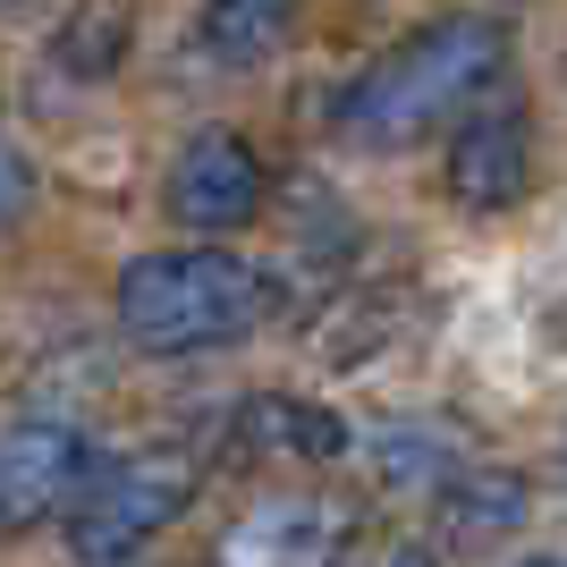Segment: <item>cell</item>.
I'll list each match as a JSON object with an SVG mask.
<instances>
[{"label": "cell", "instance_id": "12", "mask_svg": "<svg viewBox=\"0 0 567 567\" xmlns=\"http://www.w3.org/2000/svg\"><path fill=\"white\" fill-rule=\"evenodd\" d=\"M51 60H60L69 76H85V85H102V76L127 60V9H118V0H94V9H76V18L60 25Z\"/></svg>", "mask_w": 567, "mask_h": 567}, {"label": "cell", "instance_id": "14", "mask_svg": "<svg viewBox=\"0 0 567 567\" xmlns=\"http://www.w3.org/2000/svg\"><path fill=\"white\" fill-rule=\"evenodd\" d=\"M381 567H441L424 543H399V550H381Z\"/></svg>", "mask_w": 567, "mask_h": 567}, {"label": "cell", "instance_id": "9", "mask_svg": "<svg viewBox=\"0 0 567 567\" xmlns=\"http://www.w3.org/2000/svg\"><path fill=\"white\" fill-rule=\"evenodd\" d=\"M525 508H534L525 474H508V466H466L450 492H441V534H450V550H499V543H517Z\"/></svg>", "mask_w": 567, "mask_h": 567}, {"label": "cell", "instance_id": "5", "mask_svg": "<svg viewBox=\"0 0 567 567\" xmlns=\"http://www.w3.org/2000/svg\"><path fill=\"white\" fill-rule=\"evenodd\" d=\"M255 213H262V153L237 127H204L169 169V220L195 237H220L246 229Z\"/></svg>", "mask_w": 567, "mask_h": 567}, {"label": "cell", "instance_id": "10", "mask_svg": "<svg viewBox=\"0 0 567 567\" xmlns=\"http://www.w3.org/2000/svg\"><path fill=\"white\" fill-rule=\"evenodd\" d=\"M195 34H204V51H213L220 69H262L297 34V0H213L195 18Z\"/></svg>", "mask_w": 567, "mask_h": 567}, {"label": "cell", "instance_id": "2", "mask_svg": "<svg viewBox=\"0 0 567 567\" xmlns=\"http://www.w3.org/2000/svg\"><path fill=\"white\" fill-rule=\"evenodd\" d=\"M111 306H118V331L144 355H195L255 331L262 280L220 246H162V255H136L118 271Z\"/></svg>", "mask_w": 567, "mask_h": 567}, {"label": "cell", "instance_id": "1", "mask_svg": "<svg viewBox=\"0 0 567 567\" xmlns=\"http://www.w3.org/2000/svg\"><path fill=\"white\" fill-rule=\"evenodd\" d=\"M499 76H508V25L499 18H432L339 94V127L373 153H399V144L450 127V111L483 102Z\"/></svg>", "mask_w": 567, "mask_h": 567}, {"label": "cell", "instance_id": "13", "mask_svg": "<svg viewBox=\"0 0 567 567\" xmlns=\"http://www.w3.org/2000/svg\"><path fill=\"white\" fill-rule=\"evenodd\" d=\"M25 204V162H18V144L0 136V229H9V213Z\"/></svg>", "mask_w": 567, "mask_h": 567}, {"label": "cell", "instance_id": "4", "mask_svg": "<svg viewBox=\"0 0 567 567\" xmlns=\"http://www.w3.org/2000/svg\"><path fill=\"white\" fill-rule=\"evenodd\" d=\"M94 441L69 415H18L0 424V534H34L43 517L76 508L94 483Z\"/></svg>", "mask_w": 567, "mask_h": 567}, {"label": "cell", "instance_id": "8", "mask_svg": "<svg viewBox=\"0 0 567 567\" xmlns=\"http://www.w3.org/2000/svg\"><path fill=\"white\" fill-rule=\"evenodd\" d=\"M237 450L255 457H306V466H331L348 457V424L313 399H288V390H262V399L237 406Z\"/></svg>", "mask_w": 567, "mask_h": 567}, {"label": "cell", "instance_id": "3", "mask_svg": "<svg viewBox=\"0 0 567 567\" xmlns=\"http://www.w3.org/2000/svg\"><path fill=\"white\" fill-rule=\"evenodd\" d=\"M204 466L187 450H136V457H111V466L85 483V499L69 508V550L76 567H118L127 550H144L178 508L195 499Z\"/></svg>", "mask_w": 567, "mask_h": 567}, {"label": "cell", "instance_id": "6", "mask_svg": "<svg viewBox=\"0 0 567 567\" xmlns=\"http://www.w3.org/2000/svg\"><path fill=\"white\" fill-rule=\"evenodd\" d=\"M348 508L339 499H313V492H280V499H255L246 517L220 534L213 559L220 567H331L348 550Z\"/></svg>", "mask_w": 567, "mask_h": 567}, {"label": "cell", "instance_id": "15", "mask_svg": "<svg viewBox=\"0 0 567 567\" xmlns=\"http://www.w3.org/2000/svg\"><path fill=\"white\" fill-rule=\"evenodd\" d=\"M525 567H567V559H525Z\"/></svg>", "mask_w": 567, "mask_h": 567}, {"label": "cell", "instance_id": "7", "mask_svg": "<svg viewBox=\"0 0 567 567\" xmlns=\"http://www.w3.org/2000/svg\"><path fill=\"white\" fill-rule=\"evenodd\" d=\"M441 187H450L457 213H508L534 187V127H525V111H474L450 136Z\"/></svg>", "mask_w": 567, "mask_h": 567}, {"label": "cell", "instance_id": "11", "mask_svg": "<svg viewBox=\"0 0 567 567\" xmlns=\"http://www.w3.org/2000/svg\"><path fill=\"white\" fill-rule=\"evenodd\" d=\"M373 474L390 483V492H450L457 474V441L432 415H399V424H381V441H373Z\"/></svg>", "mask_w": 567, "mask_h": 567}]
</instances>
